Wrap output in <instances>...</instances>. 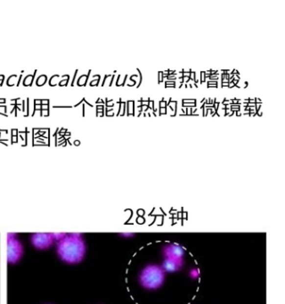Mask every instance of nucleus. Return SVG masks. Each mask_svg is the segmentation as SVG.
<instances>
[{
  "label": "nucleus",
  "mask_w": 285,
  "mask_h": 304,
  "mask_svg": "<svg viewBox=\"0 0 285 304\" xmlns=\"http://www.w3.org/2000/svg\"><path fill=\"white\" fill-rule=\"evenodd\" d=\"M57 253L64 262L77 264L83 260L86 254V244L79 234L65 235L59 240Z\"/></svg>",
  "instance_id": "1"
},
{
  "label": "nucleus",
  "mask_w": 285,
  "mask_h": 304,
  "mask_svg": "<svg viewBox=\"0 0 285 304\" xmlns=\"http://www.w3.org/2000/svg\"><path fill=\"white\" fill-rule=\"evenodd\" d=\"M165 281V271L157 265H149L142 270L139 282L142 287L149 290L160 288Z\"/></svg>",
  "instance_id": "2"
},
{
  "label": "nucleus",
  "mask_w": 285,
  "mask_h": 304,
  "mask_svg": "<svg viewBox=\"0 0 285 304\" xmlns=\"http://www.w3.org/2000/svg\"><path fill=\"white\" fill-rule=\"evenodd\" d=\"M24 254V247L20 241L8 235L7 240V260L9 263H16Z\"/></svg>",
  "instance_id": "3"
},
{
  "label": "nucleus",
  "mask_w": 285,
  "mask_h": 304,
  "mask_svg": "<svg viewBox=\"0 0 285 304\" xmlns=\"http://www.w3.org/2000/svg\"><path fill=\"white\" fill-rule=\"evenodd\" d=\"M53 234L48 233H37L31 236V243L37 249L44 250L49 248L54 243Z\"/></svg>",
  "instance_id": "4"
},
{
  "label": "nucleus",
  "mask_w": 285,
  "mask_h": 304,
  "mask_svg": "<svg viewBox=\"0 0 285 304\" xmlns=\"http://www.w3.org/2000/svg\"><path fill=\"white\" fill-rule=\"evenodd\" d=\"M164 256L165 258L168 259H176V260H183V257L185 255V251L180 245L177 244H169L166 245L164 250Z\"/></svg>",
  "instance_id": "5"
},
{
  "label": "nucleus",
  "mask_w": 285,
  "mask_h": 304,
  "mask_svg": "<svg viewBox=\"0 0 285 304\" xmlns=\"http://www.w3.org/2000/svg\"><path fill=\"white\" fill-rule=\"evenodd\" d=\"M183 265H184V260H183L165 258L162 268L165 272H177L178 270H181Z\"/></svg>",
  "instance_id": "6"
},
{
  "label": "nucleus",
  "mask_w": 285,
  "mask_h": 304,
  "mask_svg": "<svg viewBox=\"0 0 285 304\" xmlns=\"http://www.w3.org/2000/svg\"><path fill=\"white\" fill-rule=\"evenodd\" d=\"M91 70H89L88 74H82L79 76L78 80H77V85L79 87H86L87 84H88V80H89V75L91 74Z\"/></svg>",
  "instance_id": "7"
},
{
  "label": "nucleus",
  "mask_w": 285,
  "mask_h": 304,
  "mask_svg": "<svg viewBox=\"0 0 285 304\" xmlns=\"http://www.w3.org/2000/svg\"><path fill=\"white\" fill-rule=\"evenodd\" d=\"M37 70H35L34 74H29V75H27L24 78V87H30V86H32V83H33V81H34L35 75L37 74Z\"/></svg>",
  "instance_id": "8"
},
{
  "label": "nucleus",
  "mask_w": 285,
  "mask_h": 304,
  "mask_svg": "<svg viewBox=\"0 0 285 304\" xmlns=\"http://www.w3.org/2000/svg\"><path fill=\"white\" fill-rule=\"evenodd\" d=\"M48 82V76L46 74H41L36 79V85L38 87H42Z\"/></svg>",
  "instance_id": "9"
},
{
  "label": "nucleus",
  "mask_w": 285,
  "mask_h": 304,
  "mask_svg": "<svg viewBox=\"0 0 285 304\" xmlns=\"http://www.w3.org/2000/svg\"><path fill=\"white\" fill-rule=\"evenodd\" d=\"M64 77L66 78H64V79H61L59 81L60 87H65V86H68V84H69L70 81V75L69 74H64Z\"/></svg>",
  "instance_id": "10"
},
{
  "label": "nucleus",
  "mask_w": 285,
  "mask_h": 304,
  "mask_svg": "<svg viewBox=\"0 0 285 304\" xmlns=\"http://www.w3.org/2000/svg\"><path fill=\"white\" fill-rule=\"evenodd\" d=\"M60 75L58 74H54L49 79V86L50 87H55V86H57V84H55V80H56V78H59Z\"/></svg>",
  "instance_id": "11"
},
{
  "label": "nucleus",
  "mask_w": 285,
  "mask_h": 304,
  "mask_svg": "<svg viewBox=\"0 0 285 304\" xmlns=\"http://www.w3.org/2000/svg\"><path fill=\"white\" fill-rule=\"evenodd\" d=\"M18 76L16 75V74H13V75H11L9 76V78H7V81H6V85L8 86V87H13V86H15L14 84L11 83V80L12 79H14V78H17Z\"/></svg>",
  "instance_id": "12"
},
{
  "label": "nucleus",
  "mask_w": 285,
  "mask_h": 304,
  "mask_svg": "<svg viewBox=\"0 0 285 304\" xmlns=\"http://www.w3.org/2000/svg\"><path fill=\"white\" fill-rule=\"evenodd\" d=\"M100 79H101V78H94L92 81L89 82V86L90 87H97L99 85V82H100Z\"/></svg>",
  "instance_id": "13"
},
{
  "label": "nucleus",
  "mask_w": 285,
  "mask_h": 304,
  "mask_svg": "<svg viewBox=\"0 0 285 304\" xmlns=\"http://www.w3.org/2000/svg\"><path fill=\"white\" fill-rule=\"evenodd\" d=\"M158 76H159V78H158V84H161L164 81L163 72H159V73H158Z\"/></svg>",
  "instance_id": "14"
},
{
  "label": "nucleus",
  "mask_w": 285,
  "mask_h": 304,
  "mask_svg": "<svg viewBox=\"0 0 285 304\" xmlns=\"http://www.w3.org/2000/svg\"><path fill=\"white\" fill-rule=\"evenodd\" d=\"M183 104L184 103H196V99H183Z\"/></svg>",
  "instance_id": "15"
},
{
  "label": "nucleus",
  "mask_w": 285,
  "mask_h": 304,
  "mask_svg": "<svg viewBox=\"0 0 285 304\" xmlns=\"http://www.w3.org/2000/svg\"><path fill=\"white\" fill-rule=\"evenodd\" d=\"M30 115V98H27V113L24 114V117H28Z\"/></svg>",
  "instance_id": "16"
},
{
  "label": "nucleus",
  "mask_w": 285,
  "mask_h": 304,
  "mask_svg": "<svg viewBox=\"0 0 285 304\" xmlns=\"http://www.w3.org/2000/svg\"><path fill=\"white\" fill-rule=\"evenodd\" d=\"M137 71L138 72V76H139V82H138V86H137V88H139L140 87V85L142 83V74H141V72H140V70L139 69H137Z\"/></svg>",
  "instance_id": "17"
},
{
  "label": "nucleus",
  "mask_w": 285,
  "mask_h": 304,
  "mask_svg": "<svg viewBox=\"0 0 285 304\" xmlns=\"http://www.w3.org/2000/svg\"><path fill=\"white\" fill-rule=\"evenodd\" d=\"M201 79H200V84H203L204 82H206L207 78L206 76H205V74H204V72H201Z\"/></svg>",
  "instance_id": "18"
},
{
  "label": "nucleus",
  "mask_w": 285,
  "mask_h": 304,
  "mask_svg": "<svg viewBox=\"0 0 285 304\" xmlns=\"http://www.w3.org/2000/svg\"><path fill=\"white\" fill-rule=\"evenodd\" d=\"M163 114H167V108H159V115H163Z\"/></svg>",
  "instance_id": "19"
},
{
  "label": "nucleus",
  "mask_w": 285,
  "mask_h": 304,
  "mask_svg": "<svg viewBox=\"0 0 285 304\" xmlns=\"http://www.w3.org/2000/svg\"><path fill=\"white\" fill-rule=\"evenodd\" d=\"M78 72H79V70H76L75 72H74L73 78H72V80H71V87H73L74 82H75V79H76V77H77V74H78Z\"/></svg>",
  "instance_id": "20"
},
{
  "label": "nucleus",
  "mask_w": 285,
  "mask_h": 304,
  "mask_svg": "<svg viewBox=\"0 0 285 304\" xmlns=\"http://www.w3.org/2000/svg\"><path fill=\"white\" fill-rule=\"evenodd\" d=\"M41 105H49V99H41Z\"/></svg>",
  "instance_id": "21"
},
{
  "label": "nucleus",
  "mask_w": 285,
  "mask_h": 304,
  "mask_svg": "<svg viewBox=\"0 0 285 304\" xmlns=\"http://www.w3.org/2000/svg\"><path fill=\"white\" fill-rule=\"evenodd\" d=\"M15 143H18V137H11V144H15Z\"/></svg>",
  "instance_id": "22"
},
{
  "label": "nucleus",
  "mask_w": 285,
  "mask_h": 304,
  "mask_svg": "<svg viewBox=\"0 0 285 304\" xmlns=\"http://www.w3.org/2000/svg\"><path fill=\"white\" fill-rule=\"evenodd\" d=\"M96 111H104V105L103 104H97L96 105Z\"/></svg>",
  "instance_id": "23"
},
{
  "label": "nucleus",
  "mask_w": 285,
  "mask_h": 304,
  "mask_svg": "<svg viewBox=\"0 0 285 304\" xmlns=\"http://www.w3.org/2000/svg\"><path fill=\"white\" fill-rule=\"evenodd\" d=\"M112 76H113V75H111V74H106V75H104V78H103L102 86H104V83H105V81H106L107 78H110V77H112Z\"/></svg>",
  "instance_id": "24"
},
{
  "label": "nucleus",
  "mask_w": 285,
  "mask_h": 304,
  "mask_svg": "<svg viewBox=\"0 0 285 304\" xmlns=\"http://www.w3.org/2000/svg\"><path fill=\"white\" fill-rule=\"evenodd\" d=\"M73 106H71V105H54L53 108H72Z\"/></svg>",
  "instance_id": "25"
},
{
  "label": "nucleus",
  "mask_w": 285,
  "mask_h": 304,
  "mask_svg": "<svg viewBox=\"0 0 285 304\" xmlns=\"http://www.w3.org/2000/svg\"><path fill=\"white\" fill-rule=\"evenodd\" d=\"M95 103H96V104H99V103H100V104H103V105H104V103H104V100H103L102 98H99L98 99L95 101Z\"/></svg>",
  "instance_id": "26"
},
{
  "label": "nucleus",
  "mask_w": 285,
  "mask_h": 304,
  "mask_svg": "<svg viewBox=\"0 0 285 304\" xmlns=\"http://www.w3.org/2000/svg\"><path fill=\"white\" fill-rule=\"evenodd\" d=\"M34 105H41V99H35Z\"/></svg>",
  "instance_id": "27"
},
{
  "label": "nucleus",
  "mask_w": 285,
  "mask_h": 304,
  "mask_svg": "<svg viewBox=\"0 0 285 304\" xmlns=\"http://www.w3.org/2000/svg\"><path fill=\"white\" fill-rule=\"evenodd\" d=\"M165 88H177V86H176V85H172V84H165Z\"/></svg>",
  "instance_id": "28"
},
{
  "label": "nucleus",
  "mask_w": 285,
  "mask_h": 304,
  "mask_svg": "<svg viewBox=\"0 0 285 304\" xmlns=\"http://www.w3.org/2000/svg\"><path fill=\"white\" fill-rule=\"evenodd\" d=\"M72 145L76 146V147H79V146H80V141L79 140H74Z\"/></svg>",
  "instance_id": "29"
},
{
  "label": "nucleus",
  "mask_w": 285,
  "mask_h": 304,
  "mask_svg": "<svg viewBox=\"0 0 285 304\" xmlns=\"http://www.w3.org/2000/svg\"><path fill=\"white\" fill-rule=\"evenodd\" d=\"M207 88H217V85H214V84H208V86H207Z\"/></svg>",
  "instance_id": "30"
},
{
  "label": "nucleus",
  "mask_w": 285,
  "mask_h": 304,
  "mask_svg": "<svg viewBox=\"0 0 285 304\" xmlns=\"http://www.w3.org/2000/svg\"><path fill=\"white\" fill-rule=\"evenodd\" d=\"M114 78H115V74H113V76H112V78H111V82L109 84V86H112L113 83V81H114Z\"/></svg>",
  "instance_id": "31"
},
{
  "label": "nucleus",
  "mask_w": 285,
  "mask_h": 304,
  "mask_svg": "<svg viewBox=\"0 0 285 304\" xmlns=\"http://www.w3.org/2000/svg\"><path fill=\"white\" fill-rule=\"evenodd\" d=\"M22 78H23V75L21 74L20 77L18 78V81H17V83H16V86H19L20 85L21 80H22Z\"/></svg>",
  "instance_id": "32"
},
{
  "label": "nucleus",
  "mask_w": 285,
  "mask_h": 304,
  "mask_svg": "<svg viewBox=\"0 0 285 304\" xmlns=\"http://www.w3.org/2000/svg\"><path fill=\"white\" fill-rule=\"evenodd\" d=\"M22 105H23V109H22V111H23V112H25V101L24 100H23V103H22Z\"/></svg>",
  "instance_id": "33"
},
{
  "label": "nucleus",
  "mask_w": 285,
  "mask_h": 304,
  "mask_svg": "<svg viewBox=\"0 0 285 304\" xmlns=\"http://www.w3.org/2000/svg\"><path fill=\"white\" fill-rule=\"evenodd\" d=\"M85 108H86V105L82 104V116L83 117H85Z\"/></svg>",
  "instance_id": "34"
},
{
  "label": "nucleus",
  "mask_w": 285,
  "mask_h": 304,
  "mask_svg": "<svg viewBox=\"0 0 285 304\" xmlns=\"http://www.w3.org/2000/svg\"><path fill=\"white\" fill-rule=\"evenodd\" d=\"M5 98H0V103L2 104V103H5Z\"/></svg>",
  "instance_id": "35"
},
{
  "label": "nucleus",
  "mask_w": 285,
  "mask_h": 304,
  "mask_svg": "<svg viewBox=\"0 0 285 304\" xmlns=\"http://www.w3.org/2000/svg\"><path fill=\"white\" fill-rule=\"evenodd\" d=\"M4 81H5V77H4V78H0V86H2V85H3Z\"/></svg>",
  "instance_id": "36"
}]
</instances>
